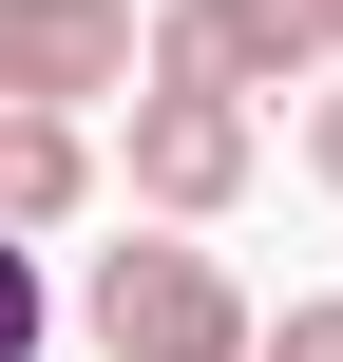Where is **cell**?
<instances>
[{
  "instance_id": "6da1fadb",
  "label": "cell",
  "mask_w": 343,
  "mask_h": 362,
  "mask_svg": "<svg viewBox=\"0 0 343 362\" xmlns=\"http://www.w3.org/2000/svg\"><path fill=\"white\" fill-rule=\"evenodd\" d=\"M76 344L95 362H267V305L210 229H115V248H76Z\"/></svg>"
},
{
  "instance_id": "7a4b0ae2",
  "label": "cell",
  "mask_w": 343,
  "mask_h": 362,
  "mask_svg": "<svg viewBox=\"0 0 343 362\" xmlns=\"http://www.w3.org/2000/svg\"><path fill=\"white\" fill-rule=\"evenodd\" d=\"M248 172H267V115H248V95H210V76H134V95H115V191H134V229H229Z\"/></svg>"
},
{
  "instance_id": "3957f363",
  "label": "cell",
  "mask_w": 343,
  "mask_h": 362,
  "mask_svg": "<svg viewBox=\"0 0 343 362\" xmlns=\"http://www.w3.org/2000/svg\"><path fill=\"white\" fill-rule=\"evenodd\" d=\"M153 76V19L134 0H0V115H95Z\"/></svg>"
},
{
  "instance_id": "277c9868",
  "label": "cell",
  "mask_w": 343,
  "mask_h": 362,
  "mask_svg": "<svg viewBox=\"0 0 343 362\" xmlns=\"http://www.w3.org/2000/svg\"><path fill=\"white\" fill-rule=\"evenodd\" d=\"M153 76L286 95V76H325V38H306V0H153Z\"/></svg>"
},
{
  "instance_id": "5b68a950",
  "label": "cell",
  "mask_w": 343,
  "mask_h": 362,
  "mask_svg": "<svg viewBox=\"0 0 343 362\" xmlns=\"http://www.w3.org/2000/svg\"><path fill=\"white\" fill-rule=\"evenodd\" d=\"M95 191H115V172H95V134H76V115H0V229H19V248H57Z\"/></svg>"
},
{
  "instance_id": "8992f818",
  "label": "cell",
  "mask_w": 343,
  "mask_h": 362,
  "mask_svg": "<svg viewBox=\"0 0 343 362\" xmlns=\"http://www.w3.org/2000/svg\"><path fill=\"white\" fill-rule=\"evenodd\" d=\"M38 344H57V267L0 229V362H38Z\"/></svg>"
},
{
  "instance_id": "52a82bcc",
  "label": "cell",
  "mask_w": 343,
  "mask_h": 362,
  "mask_svg": "<svg viewBox=\"0 0 343 362\" xmlns=\"http://www.w3.org/2000/svg\"><path fill=\"white\" fill-rule=\"evenodd\" d=\"M267 362H343V305H267Z\"/></svg>"
},
{
  "instance_id": "ba28073f",
  "label": "cell",
  "mask_w": 343,
  "mask_h": 362,
  "mask_svg": "<svg viewBox=\"0 0 343 362\" xmlns=\"http://www.w3.org/2000/svg\"><path fill=\"white\" fill-rule=\"evenodd\" d=\"M306 172H325V191H343V76H325V95H306Z\"/></svg>"
},
{
  "instance_id": "9c48e42d",
  "label": "cell",
  "mask_w": 343,
  "mask_h": 362,
  "mask_svg": "<svg viewBox=\"0 0 343 362\" xmlns=\"http://www.w3.org/2000/svg\"><path fill=\"white\" fill-rule=\"evenodd\" d=\"M306 38H325V76H343V0H306Z\"/></svg>"
}]
</instances>
